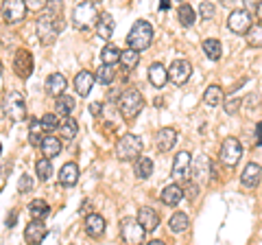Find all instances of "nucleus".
Here are the masks:
<instances>
[{"mask_svg":"<svg viewBox=\"0 0 262 245\" xmlns=\"http://www.w3.org/2000/svg\"><path fill=\"white\" fill-rule=\"evenodd\" d=\"M63 29V22H61V15L57 13V7L51 5L48 9L39 15V20L35 24V31H37V37L39 42H42L44 46H51L57 35H59V31Z\"/></svg>","mask_w":262,"mask_h":245,"instance_id":"f257e3e1","label":"nucleus"},{"mask_svg":"<svg viewBox=\"0 0 262 245\" xmlns=\"http://www.w3.org/2000/svg\"><path fill=\"white\" fill-rule=\"evenodd\" d=\"M142 108H144V99H142V94L138 92L136 88H127V90H122V92H120V96H118V110H120V114L127 120L136 118Z\"/></svg>","mask_w":262,"mask_h":245,"instance_id":"f03ea898","label":"nucleus"},{"mask_svg":"<svg viewBox=\"0 0 262 245\" xmlns=\"http://www.w3.org/2000/svg\"><path fill=\"white\" fill-rule=\"evenodd\" d=\"M127 42H129V48H134V51H144V48H149V44L153 42V27L144 20H138L129 31Z\"/></svg>","mask_w":262,"mask_h":245,"instance_id":"7ed1b4c3","label":"nucleus"},{"mask_svg":"<svg viewBox=\"0 0 262 245\" xmlns=\"http://www.w3.org/2000/svg\"><path fill=\"white\" fill-rule=\"evenodd\" d=\"M142 153V140L140 136L136 134H127L122 136L120 140L116 142V158L122 162H129V160H138Z\"/></svg>","mask_w":262,"mask_h":245,"instance_id":"20e7f679","label":"nucleus"},{"mask_svg":"<svg viewBox=\"0 0 262 245\" xmlns=\"http://www.w3.org/2000/svg\"><path fill=\"white\" fill-rule=\"evenodd\" d=\"M75 27L85 31V29H92L94 24H98V18H101V13H98L96 5L94 3H81L75 7Z\"/></svg>","mask_w":262,"mask_h":245,"instance_id":"39448f33","label":"nucleus"},{"mask_svg":"<svg viewBox=\"0 0 262 245\" xmlns=\"http://www.w3.org/2000/svg\"><path fill=\"white\" fill-rule=\"evenodd\" d=\"M144 228L140 226L138 219H122L120 223V234H122V241L127 245H140L144 241Z\"/></svg>","mask_w":262,"mask_h":245,"instance_id":"423d86ee","label":"nucleus"},{"mask_svg":"<svg viewBox=\"0 0 262 245\" xmlns=\"http://www.w3.org/2000/svg\"><path fill=\"white\" fill-rule=\"evenodd\" d=\"M5 112L9 114V118L15 122L24 120L27 118V101H24V96L20 92H11L5 101Z\"/></svg>","mask_w":262,"mask_h":245,"instance_id":"0eeeda50","label":"nucleus"},{"mask_svg":"<svg viewBox=\"0 0 262 245\" xmlns=\"http://www.w3.org/2000/svg\"><path fill=\"white\" fill-rule=\"evenodd\" d=\"M243 156V145L238 138H227V140L223 142V147H221V160H223V165L227 167H234L236 162L241 160Z\"/></svg>","mask_w":262,"mask_h":245,"instance_id":"6e6552de","label":"nucleus"},{"mask_svg":"<svg viewBox=\"0 0 262 245\" xmlns=\"http://www.w3.org/2000/svg\"><path fill=\"white\" fill-rule=\"evenodd\" d=\"M190 72H192L190 62H186V59H175V62L168 66V81H173L175 86H184L186 81L190 79Z\"/></svg>","mask_w":262,"mask_h":245,"instance_id":"1a4fd4ad","label":"nucleus"},{"mask_svg":"<svg viewBox=\"0 0 262 245\" xmlns=\"http://www.w3.org/2000/svg\"><path fill=\"white\" fill-rule=\"evenodd\" d=\"M190 171H192V160H190V153L188 151H179L175 160H173V179L177 182H186L190 177Z\"/></svg>","mask_w":262,"mask_h":245,"instance_id":"9d476101","label":"nucleus"},{"mask_svg":"<svg viewBox=\"0 0 262 245\" xmlns=\"http://www.w3.org/2000/svg\"><path fill=\"white\" fill-rule=\"evenodd\" d=\"M229 29L234 31V33H249V29L253 27L251 24V15L247 9H236L232 15H229Z\"/></svg>","mask_w":262,"mask_h":245,"instance_id":"9b49d317","label":"nucleus"},{"mask_svg":"<svg viewBox=\"0 0 262 245\" xmlns=\"http://www.w3.org/2000/svg\"><path fill=\"white\" fill-rule=\"evenodd\" d=\"M192 175L196 179V184H206L212 177V160L208 156H196V160L192 162Z\"/></svg>","mask_w":262,"mask_h":245,"instance_id":"f8f14e48","label":"nucleus"},{"mask_svg":"<svg viewBox=\"0 0 262 245\" xmlns=\"http://www.w3.org/2000/svg\"><path fill=\"white\" fill-rule=\"evenodd\" d=\"M29 11V7L22 3V0H13V3H7L5 5V9H3V18L7 24H15V22H20L24 20V15H27Z\"/></svg>","mask_w":262,"mask_h":245,"instance_id":"ddd939ff","label":"nucleus"},{"mask_svg":"<svg viewBox=\"0 0 262 245\" xmlns=\"http://www.w3.org/2000/svg\"><path fill=\"white\" fill-rule=\"evenodd\" d=\"M13 70L18 72V77L27 79L31 72H33V57L29 51H24V48H20L18 53H15V59H13Z\"/></svg>","mask_w":262,"mask_h":245,"instance_id":"4468645a","label":"nucleus"},{"mask_svg":"<svg viewBox=\"0 0 262 245\" xmlns=\"http://www.w3.org/2000/svg\"><path fill=\"white\" fill-rule=\"evenodd\" d=\"M44 236H46V226H44V221H37V219H33V221L27 226V230H24V239H27V243H31V245L42 243Z\"/></svg>","mask_w":262,"mask_h":245,"instance_id":"2eb2a0df","label":"nucleus"},{"mask_svg":"<svg viewBox=\"0 0 262 245\" xmlns=\"http://www.w3.org/2000/svg\"><path fill=\"white\" fill-rule=\"evenodd\" d=\"M83 228H85V232L92 236V239H101L103 232H105V219L98 215V212H92V215L85 217Z\"/></svg>","mask_w":262,"mask_h":245,"instance_id":"dca6fc26","label":"nucleus"},{"mask_svg":"<svg viewBox=\"0 0 262 245\" xmlns=\"http://www.w3.org/2000/svg\"><path fill=\"white\" fill-rule=\"evenodd\" d=\"M155 142H158L160 151H170L177 142V132L173 127H162L158 132V136H155Z\"/></svg>","mask_w":262,"mask_h":245,"instance_id":"f3484780","label":"nucleus"},{"mask_svg":"<svg viewBox=\"0 0 262 245\" xmlns=\"http://www.w3.org/2000/svg\"><path fill=\"white\" fill-rule=\"evenodd\" d=\"M138 221H140V226L144 230L153 232L155 228L160 226V215L153 208H140V212H138Z\"/></svg>","mask_w":262,"mask_h":245,"instance_id":"a211bd4d","label":"nucleus"},{"mask_svg":"<svg viewBox=\"0 0 262 245\" xmlns=\"http://www.w3.org/2000/svg\"><path fill=\"white\" fill-rule=\"evenodd\" d=\"M260 175H262L260 165H256V162H249V165L245 167L243 175H241V182H243L245 186H247V189H253V186H258Z\"/></svg>","mask_w":262,"mask_h":245,"instance_id":"6ab92c4d","label":"nucleus"},{"mask_svg":"<svg viewBox=\"0 0 262 245\" xmlns=\"http://www.w3.org/2000/svg\"><path fill=\"white\" fill-rule=\"evenodd\" d=\"M63 90H66V77L59 75V72H53V75L46 79V92L59 99V96H63Z\"/></svg>","mask_w":262,"mask_h":245,"instance_id":"aec40b11","label":"nucleus"},{"mask_svg":"<svg viewBox=\"0 0 262 245\" xmlns=\"http://www.w3.org/2000/svg\"><path fill=\"white\" fill-rule=\"evenodd\" d=\"M94 75L92 72H88V70H81L79 75L75 77V88H77V92H79V96H88L90 94V90H92V86H94Z\"/></svg>","mask_w":262,"mask_h":245,"instance_id":"412c9836","label":"nucleus"},{"mask_svg":"<svg viewBox=\"0 0 262 245\" xmlns=\"http://www.w3.org/2000/svg\"><path fill=\"white\" fill-rule=\"evenodd\" d=\"M160 199H162V203H166V206H175V203L184 199V191L179 189L177 184H168V186H164Z\"/></svg>","mask_w":262,"mask_h":245,"instance_id":"4be33fe9","label":"nucleus"},{"mask_svg":"<svg viewBox=\"0 0 262 245\" xmlns=\"http://www.w3.org/2000/svg\"><path fill=\"white\" fill-rule=\"evenodd\" d=\"M79 179V167L75 162H68V165H63L61 171H59V184L61 186H75Z\"/></svg>","mask_w":262,"mask_h":245,"instance_id":"5701e85b","label":"nucleus"},{"mask_svg":"<svg viewBox=\"0 0 262 245\" xmlns=\"http://www.w3.org/2000/svg\"><path fill=\"white\" fill-rule=\"evenodd\" d=\"M39 149H42L46 160H51V158H55V156H59L61 153V140L59 138H55V136H46Z\"/></svg>","mask_w":262,"mask_h":245,"instance_id":"b1692460","label":"nucleus"},{"mask_svg":"<svg viewBox=\"0 0 262 245\" xmlns=\"http://www.w3.org/2000/svg\"><path fill=\"white\" fill-rule=\"evenodd\" d=\"M166 79H168V70H166V66H162V64H153V66L149 68V81H151L155 88L166 86Z\"/></svg>","mask_w":262,"mask_h":245,"instance_id":"393cba45","label":"nucleus"},{"mask_svg":"<svg viewBox=\"0 0 262 245\" xmlns=\"http://www.w3.org/2000/svg\"><path fill=\"white\" fill-rule=\"evenodd\" d=\"M203 103L210 105V108H219V105L225 103V94L223 90H221L219 86H210L206 90V94H203Z\"/></svg>","mask_w":262,"mask_h":245,"instance_id":"a878e982","label":"nucleus"},{"mask_svg":"<svg viewBox=\"0 0 262 245\" xmlns=\"http://www.w3.org/2000/svg\"><path fill=\"white\" fill-rule=\"evenodd\" d=\"M96 33L101 35L103 39H110L114 35V18H112L110 13H101L98 24H96Z\"/></svg>","mask_w":262,"mask_h":245,"instance_id":"bb28decb","label":"nucleus"},{"mask_svg":"<svg viewBox=\"0 0 262 245\" xmlns=\"http://www.w3.org/2000/svg\"><path fill=\"white\" fill-rule=\"evenodd\" d=\"M120 57H122V53L116 48V44H107L101 51V59H103L105 66H116V64L120 62Z\"/></svg>","mask_w":262,"mask_h":245,"instance_id":"cd10ccee","label":"nucleus"},{"mask_svg":"<svg viewBox=\"0 0 262 245\" xmlns=\"http://www.w3.org/2000/svg\"><path fill=\"white\" fill-rule=\"evenodd\" d=\"M48 203L44 201V199H33L31 203H29V212H31V217L33 219H37V221H42L44 217H48Z\"/></svg>","mask_w":262,"mask_h":245,"instance_id":"c85d7f7f","label":"nucleus"},{"mask_svg":"<svg viewBox=\"0 0 262 245\" xmlns=\"http://www.w3.org/2000/svg\"><path fill=\"white\" fill-rule=\"evenodd\" d=\"M55 108H57V114H61V116L70 118L72 110H75V99H72V96H68V94H63V96H59V99H57Z\"/></svg>","mask_w":262,"mask_h":245,"instance_id":"c756f323","label":"nucleus"},{"mask_svg":"<svg viewBox=\"0 0 262 245\" xmlns=\"http://www.w3.org/2000/svg\"><path fill=\"white\" fill-rule=\"evenodd\" d=\"M151 173H153V160L146 158V156H140L136 160V175L140 179H146Z\"/></svg>","mask_w":262,"mask_h":245,"instance_id":"7c9ffc66","label":"nucleus"},{"mask_svg":"<svg viewBox=\"0 0 262 245\" xmlns=\"http://www.w3.org/2000/svg\"><path fill=\"white\" fill-rule=\"evenodd\" d=\"M77 129H79V125H77L75 118H63L61 125H59V134H61L63 140H72V138L77 136Z\"/></svg>","mask_w":262,"mask_h":245,"instance_id":"2f4dec72","label":"nucleus"},{"mask_svg":"<svg viewBox=\"0 0 262 245\" xmlns=\"http://www.w3.org/2000/svg\"><path fill=\"white\" fill-rule=\"evenodd\" d=\"M42 134H44L42 122H39V120H33V122H31V129H29V140H31V145L42 147L44 138H46V136H42Z\"/></svg>","mask_w":262,"mask_h":245,"instance_id":"473e14b6","label":"nucleus"},{"mask_svg":"<svg viewBox=\"0 0 262 245\" xmlns=\"http://www.w3.org/2000/svg\"><path fill=\"white\" fill-rule=\"evenodd\" d=\"M114 79H116V68H114V66H105V64H103L101 68H96V81H98V84L107 86V84H112Z\"/></svg>","mask_w":262,"mask_h":245,"instance_id":"72a5a7b5","label":"nucleus"},{"mask_svg":"<svg viewBox=\"0 0 262 245\" xmlns=\"http://www.w3.org/2000/svg\"><path fill=\"white\" fill-rule=\"evenodd\" d=\"M168 226H170V230L177 232V234L184 232V230H188V217H186V212H175V215L170 217Z\"/></svg>","mask_w":262,"mask_h":245,"instance_id":"f704fd0d","label":"nucleus"},{"mask_svg":"<svg viewBox=\"0 0 262 245\" xmlns=\"http://www.w3.org/2000/svg\"><path fill=\"white\" fill-rule=\"evenodd\" d=\"M194 20H196V13H194V9L190 5H182V7H179V22H182L184 27H192Z\"/></svg>","mask_w":262,"mask_h":245,"instance_id":"c9c22d12","label":"nucleus"},{"mask_svg":"<svg viewBox=\"0 0 262 245\" xmlns=\"http://www.w3.org/2000/svg\"><path fill=\"white\" fill-rule=\"evenodd\" d=\"M138 62H140V55L134 48H127V51H122V57H120V64L125 68H136Z\"/></svg>","mask_w":262,"mask_h":245,"instance_id":"e433bc0d","label":"nucleus"},{"mask_svg":"<svg viewBox=\"0 0 262 245\" xmlns=\"http://www.w3.org/2000/svg\"><path fill=\"white\" fill-rule=\"evenodd\" d=\"M247 42L253 48H262V24H253L247 33Z\"/></svg>","mask_w":262,"mask_h":245,"instance_id":"4c0bfd02","label":"nucleus"},{"mask_svg":"<svg viewBox=\"0 0 262 245\" xmlns=\"http://www.w3.org/2000/svg\"><path fill=\"white\" fill-rule=\"evenodd\" d=\"M35 171H37V177L42 179V182H46V179L53 175V167H51V160H46V158L37 160V165H35Z\"/></svg>","mask_w":262,"mask_h":245,"instance_id":"58836bf2","label":"nucleus"},{"mask_svg":"<svg viewBox=\"0 0 262 245\" xmlns=\"http://www.w3.org/2000/svg\"><path fill=\"white\" fill-rule=\"evenodd\" d=\"M203 51H206V55L210 59H219L221 57V42L219 39H206V42H203Z\"/></svg>","mask_w":262,"mask_h":245,"instance_id":"ea45409f","label":"nucleus"},{"mask_svg":"<svg viewBox=\"0 0 262 245\" xmlns=\"http://www.w3.org/2000/svg\"><path fill=\"white\" fill-rule=\"evenodd\" d=\"M39 122H42L44 132H55V129H59V118H57V114H44L42 118H39Z\"/></svg>","mask_w":262,"mask_h":245,"instance_id":"a19ab883","label":"nucleus"},{"mask_svg":"<svg viewBox=\"0 0 262 245\" xmlns=\"http://www.w3.org/2000/svg\"><path fill=\"white\" fill-rule=\"evenodd\" d=\"M33 186H35V184H33V177H31L29 173H24V175L20 177V182H18V191H20L22 195H24V193H31Z\"/></svg>","mask_w":262,"mask_h":245,"instance_id":"79ce46f5","label":"nucleus"},{"mask_svg":"<svg viewBox=\"0 0 262 245\" xmlns=\"http://www.w3.org/2000/svg\"><path fill=\"white\" fill-rule=\"evenodd\" d=\"M199 11H201V20H212V15H214V3H201Z\"/></svg>","mask_w":262,"mask_h":245,"instance_id":"37998d69","label":"nucleus"},{"mask_svg":"<svg viewBox=\"0 0 262 245\" xmlns=\"http://www.w3.org/2000/svg\"><path fill=\"white\" fill-rule=\"evenodd\" d=\"M238 108H241V99H229V101H225V112L227 114H236V112H238Z\"/></svg>","mask_w":262,"mask_h":245,"instance_id":"c03bdc74","label":"nucleus"},{"mask_svg":"<svg viewBox=\"0 0 262 245\" xmlns=\"http://www.w3.org/2000/svg\"><path fill=\"white\" fill-rule=\"evenodd\" d=\"M253 145H262V122H258L256 125V142Z\"/></svg>","mask_w":262,"mask_h":245,"instance_id":"a18cd8bd","label":"nucleus"},{"mask_svg":"<svg viewBox=\"0 0 262 245\" xmlns=\"http://www.w3.org/2000/svg\"><path fill=\"white\" fill-rule=\"evenodd\" d=\"M90 112L96 114V116H98V114L103 112V105H101V103H92V105H90Z\"/></svg>","mask_w":262,"mask_h":245,"instance_id":"49530a36","label":"nucleus"},{"mask_svg":"<svg viewBox=\"0 0 262 245\" xmlns=\"http://www.w3.org/2000/svg\"><path fill=\"white\" fill-rule=\"evenodd\" d=\"M15 219H18V212H15V210H11V215L7 217V228H11V226L15 223Z\"/></svg>","mask_w":262,"mask_h":245,"instance_id":"de8ad7c7","label":"nucleus"},{"mask_svg":"<svg viewBox=\"0 0 262 245\" xmlns=\"http://www.w3.org/2000/svg\"><path fill=\"white\" fill-rule=\"evenodd\" d=\"M168 7H170L168 0H162V3H160V9H168Z\"/></svg>","mask_w":262,"mask_h":245,"instance_id":"09e8293b","label":"nucleus"},{"mask_svg":"<svg viewBox=\"0 0 262 245\" xmlns=\"http://www.w3.org/2000/svg\"><path fill=\"white\" fill-rule=\"evenodd\" d=\"M149 245H166L164 241H149Z\"/></svg>","mask_w":262,"mask_h":245,"instance_id":"8fccbe9b","label":"nucleus"},{"mask_svg":"<svg viewBox=\"0 0 262 245\" xmlns=\"http://www.w3.org/2000/svg\"><path fill=\"white\" fill-rule=\"evenodd\" d=\"M258 18H260V20H262V3H260V5H258Z\"/></svg>","mask_w":262,"mask_h":245,"instance_id":"3c124183","label":"nucleus"}]
</instances>
